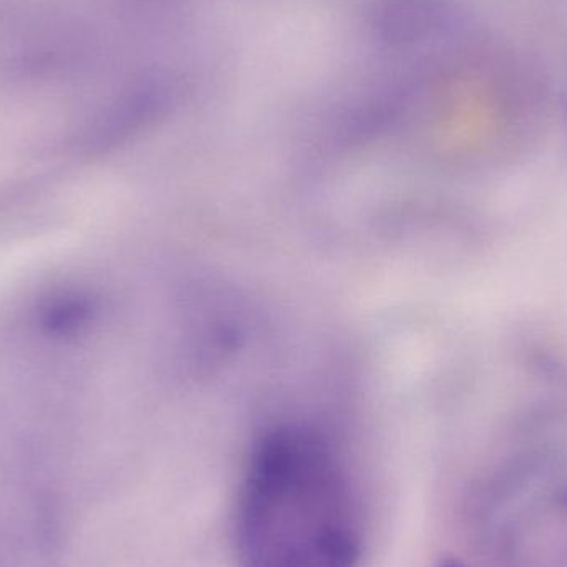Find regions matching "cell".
I'll list each match as a JSON object with an SVG mask.
<instances>
[{"label":"cell","mask_w":567,"mask_h":567,"mask_svg":"<svg viewBox=\"0 0 567 567\" xmlns=\"http://www.w3.org/2000/svg\"><path fill=\"white\" fill-rule=\"evenodd\" d=\"M243 567H355L362 553L349 482L322 440L272 433L256 450L239 502Z\"/></svg>","instance_id":"6da1fadb"},{"label":"cell","mask_w":567,"mask_h":567,"mask_svg":"<svg viewBox=\"0 0 567 567\" xmlns=\"http://www.w3.org/2000/svg\"><path fill=\"white\" fill-rule=\"evenodd\" d=\"M439 567H465L462 563L456 561V559H445Z\"/></svg>","instance_id":"7a4b0ae2"},{"label":"cell","mask_w":567,"mask_h":567,"mask_svg":"<svg viewBox=\"0 0 567 567\" xmlns=\"http://www.w3.org/2000/svg\"><path fill=\"white\" fill-rule=\"evenodd\" d=\"M563 505L567 506V492L565 493V498H563Z\"/></svg>","instance_id":"3957f363"}]
</instances>
